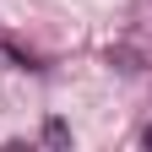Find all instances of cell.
I'll list each match as a JSON object with an SVG mask.
<instances>
[{"mask_svg": "<svg viewBox=\"0 0 152 152\" xmlns=\"http://www.w3.org/2000/svg\"><path fill=\"white\" fill-rule=\"evenodd\" d=\"M44 141H49V147H71V125H65V120H49V125H44Z\"/></svg>", "mask_w": 152, "mask_h": 152, "instance_id": "obj_1", "label": "cell"}, {"mask_svg": "<svg viewBox=\"0 0 152 152\" xmlns=\"http://www.w3.org/2000/svg\"><path fill=\"white\" fill-rule=\"evenodd\" d=\"M141 141H147V147H152V125H147V136H141Z\"/></svg>", "mask_w": 152, "mask_h": 152, "instance_id": "obj_2", "label": "cell"}]
</instances>
